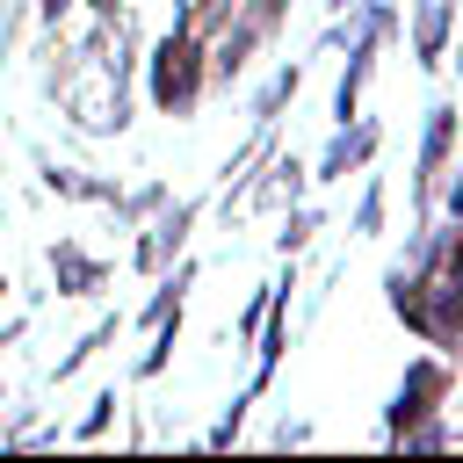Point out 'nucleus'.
<instances>
[{
  "mask_svg": "<svg viewBox=\"0 0 463 463\" xmlns=\"http://www.w3.org/2000/svg\"><path fill=\"white\" fill-rule=\"evenodd\" d=\"M145 94H152L159 116H195L203 94H210V36L174 22V36H159L152 58H145Z\"/></svg>",
  "mask_w": 463,
  "mask_h": 463,
  "instance_id": "f257e3e1",
  "label": "nucleus"
},
{
  "mask_svg": "<svg viewBox=\"0 0 463 463\" xmlns=\"http://www.w3.org/2000/svg\"><path fill=\"white\" fill-rule=\"evenodd\" d=\"M195 224H203V195H181V203L166 195V203L152 210L145 239L130 246V268H137V275H159V268H174V260L188 253V232H195Z\"/></svg>",
  "mask_w": 463,
  "mask_h": 463,
  "instance_id": "f03ea898",
  "label": "nucleus"
},
{
  "mask_svg": "<svg viewBox=\"0 0 463 463\" xmlns=\"http://www.w3.org/2000/svg\"><path fill=\"white\" fill-rule=\"evenodd\" d=\"M449 362L441 354H420L405 376H398V391H391V405H383V441H398L412 420H427V412H441V398H449Z\"/></svg>",
  "mask_w": 463,
  "mask_h": 463,
  "instance_id": "7ed1b4c3",
  "label": "nucleus"
},
{
  "mask_svg": "<svg viewBox=\"0 0 463 463\" xmlns=\"http://www.w3.org/2000/svg\"><path fill=\"white\" fill-rule=\"evenodd\" d=\"M376 145H383V123H369V116H347V123H333L326 152L311 159V181H347V174H362V166L376 159Z\"/></svg>",
  "mask_w": 463,
  "mask_h": 463,
  "instance_id": "20e7f679",
  "label": "nucleus"
},
{
  "mask_svg": "<svg viewBox=\"0 0 463 463\" xmlns=\"http://www.w3.org/2000/svg\"><path fill=\"white\" fill-rule=\"evenodd\" d=\"M449 152H456V109L434 101V109H427V130H420V174H412V203H420V210L434 203V188H441V174H449Z\"/></svg>",
  "mask_w": 463,
  "mask_h": 463,
  "instance_id": "39448f33",
  "label": "nucleus"
},
{
  "mask_svg": "<svg viewBox=\"0 0 463 463\" xmlns=\"http://www.w3.org/2000/svg\"><path fill=\"white\" fill-rule=\"evenodd\" d=\"M43 260H51V282H58V297H101V289H109V275H116V268H109L101 253H87L80 239H58Z\"/></svg>",
  "mask_w": 463,
  "mask_h": 463,
  "instance_id": "423d86ee",
  "label": "nucleus"
},
{
  "mask_svg": "<svg viewBox=\"0 0 463 463\" xmlns=\"http://www.w3.org/2000/svg\"><path fill=\"white\" fill-rule=\"evenodd\" d=\"M304 181H311V166H304L297 152H275V145H268V181H253L239 203H246V210H289V203L304 195Z\"/></svg>",
  "mask_w": 463,
  "mask_h": 463,
  "instance_id": "0eeeda50",
  "label": "nucleus"
},
{
  "mask_svg": "<svg viewBox=\"0 0 463 463\" xmlns=\"http://www.w3.org/2000/svg\"><path fill=\"white\" fill-rule=\"evenodd\" d=\"M412 7V58L420 72H434L449 58V29H456V0H405Z\"/></svg>",
  "mask_w": 463,
  "mask_h": 463,
  "instance_id": "6e6552de",
  "label": "nucleus"
},
{
  "mask_svg": "<svg viewBox=\"0 0 463 463\" xmlns=\"http://www.w3.org/2000/svg\"><path fill=\"white\" fill-rule=\"evenodd\" d=\"M36 174H43V188H51V195H72V203H116V181H94V174H80V166L36 159Z\"/></svg>",
  "mask_w": 463,
  "mask_h": 463,
  "instance_id": "1a4fd4ad",
  "label": "nucleus"
},
{
  "mask_svg": "<svg viewBox=\"0 0 463 463\" xmlns=\"http://www.w3.org/2000/svg\"><path fill=\"white\" fill-rule=\"evenodd\" d=\"M297 87H304V65L289 58V65H282V72H275V80H268V87L253 94V109H246V116H253V123H275V116H282V109L297 101Z\"/></svg>",
  "mask_w": 463,
  "mask_h": 463,
  "instance_id": "9d476101",
  "label": "nucleus"
},
{
  "mask_svg": "<svg viewBox=\"0 0 463 463\" xmlns=\"http://www.w3.org/2000/svg\"><path fill=\"white\" fill-rule=\"evenodd\" d=\"M159 203H166V188H159V181H145V188H116V203H109V210H116V224H145Z\"/></svg>",
  "mask_w": 463,
  "mask_h": 463,
  "instance_id": "9b49d317",
  "label": "nucleus"
},
{
  "mask_svg": "<svg viewBox=\"0 0 463 463\" xmlns=\"http://www.w3.org/2000/svg\"><path fill=\"white\" fill-rule=\"evenodd\" d=\"M383 203H391V188H383V181L369 174V188H362V203H354L347 232H354V239H376V232H383Z\"/></svg>",
  "mask_w": 463,
  "mask_h": 463,
  "instance_id": "f8f14e48",
  "label": "nucleus"
},
{
  "mask_svg": "<svg viewBox=\"0 0 463 463\" xmlns=\"http://www.w3.org/2000/svg\"><path fill=\"white\" fill-rule=\"evenodd\" d=\"M116 333H123V311H116V318H101V326H94V333H87V340H80V347H72V354H58V383H65V376H72V369H80V362H87V354H94V347H109V340H116Z\"/></svg>",
  "mask_w": 463,
  "mask_h": 463,
  "instance_id": "ddd939ff",
  "label": "nucleus"
},
{
  "mask_svg": "<svg viewBox=\"0 0 463 463\" xmlns=\"http://www.w3.org/2000/svg\"><path fill=\"white\" fill-rule=\"evenodd\" d=\"M318 224H326L318 210H297V203H289V217H282V232H275V246H282V253H297V246H311V232H318Z\"/></svg>",
  "mask_w": 463,
  "mask_h": 463,
  "instance_id": "4468645a",
  "label": "nucleus"
},
{
  "mask_svg": "<svg viewBox=\"0 0 463 463\" xmlns=\"http://www.w3.org/2000/svg\"><path fill=\"white\" fill-rule=\"evenodd\" d=\"M109 420H116V391H94V412L72 427V441H94V434H109Z\"/></svg>",
  "mask_w": 463,
  "mask_h": 463,
  "instance_id": "2eb2a0df",
  "label": "nucleus"
},
{
  "mask_svg": "<svg viewBox=\"0 0 463 463\" xmlns=\"http://www.w3.org/2000/svg\"><path fill=\"white\" fill-rule=\"evenodd\" d=\"M29 7H36V22H43V29H51V36H58V22H65V14H72V0H29Z\"/></svg>",
  "mask_w": 463,
  "mask_h": 463,
  "instance_id": "dca6fc26",
  "label": "nucleus"
},
{
  "mask_svg": "<svg viewBox=\"0 0 463 463\" xmlns=\"http://www.w3.org/2000/svg\"><path fill=\"white\" fill-rule=\"evenodd\" d=\"M304 434H311V427H304V420H282V427H275V434H268V441H275V449H297V441H304Z\"/></svg>",
  "mask_w": 463,
  "mask_h": 463,
  "instance_id": "f3484780",
  "label": "nucleus"
},
{
  "mask_svg": "<svg viewBox=\"0 0 463 463\" xmlns=\"http://www.w3.org/2000/svg\"><path fill=\"white\" fill-rule=\"evenodd\" d=\"M449 217H456V224H463V166H456V174H449Z\"/></svg>",
  "mask_w": 463,
  "mask_h": 463,
  "instance_id": "a211bd4d",
  "label": "nucleus"
},
{
  "mask_svg": "<svg viewBox=\"0 0 463 463\" xmlns=\"http://www.w3.org/2000/svg\"><path fill=\"white\" fill-rule=\"evenodd\" d=\"M7 340H22V318H7V326H0V347H7Z\"/></svg>",
  "mask_w": 463,
  "mask_h": 463,
  "instance_id": "6ab92c4d",
  "label": "nucleus"
},
{
  "mask_svg": "<svg viewBox=\"0 0 463 463\" xmlns=\"http://www.w3.org/2000/svg\"><path fill=\"white\" fill-rule=\"evenodd\" d=\"M326 7H333V14H347V7H354V0H326Z\"/></svg>",
  "mask_w": 463,
  "mask_h": 463,
  "instance_id": "aec40b11",
  "label": "nucleus"
},
{
  "mask_svg": "<svg viewBox=\"0 0 463 463\" xmlns=\"http://www.w3.org/2000/svg\"><path fill=\"white\" fill-rule=\"evenodd\" d=\"M456 72H463V51H456Z\"/></svg>",
  "mask_w": 463,
  "mask_h": 463,
  "instance_id": "412c9836",
  "label": "nucleus"
},
{
  "mask_svg": "<svg viewBox=\"0 0 463 463\" xmlns=\"http://www.w3.org/2000/svg\"><path fill=\"white\" fill-rule=\"evenodd\" d=\"M0 441H7V427H0Z\"/></svg>",
  "mask_w": 463,
  "mask_h": 463,
  "instance_id": "4be33fe9",
  "label": "nucleus"
}]
</instances>
